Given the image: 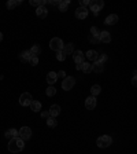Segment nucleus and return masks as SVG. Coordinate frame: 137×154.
Returning <instances> with one entry per match:
<instances>
[{
  "mask_svg": "<svg viewBox=\"0 0 137 154\" xmlns=\"http://www.w3.org/2000/svg\"><path fill=\"white\" fill-rule=\"evenodd\" d=\"M23 147H25V141H22L21 138H14L8 142V150L11 153H19L22 151Z\"/></svg>",
  "mask_w": 137,
  "mask_h": 154,
  "instance_id": "nucleus-1",
  "label": "nucleus"
},
{
  "mask_svg": "<svg viewBox=\"0 0 137 154\" xmlns=\"http://www.w3.org/2000/svg\"><path fill=\"white\" fill-rule=\"evenodd\" d=\"M96 145H97V147H100V149H107V147H110V146L113 145V138L110 135H101L97 138Z\"/></svg>",
  "mask_w": 137,
  "mask_h": 154,
  "instance_id": "nucleus-2",
  "label": "nucleus"
},
{
  "mask_svg": "<svg viewBox=\"0 0 137 154\" xmlns=\"http://www.w3.org/2000/svg\"><path fill=\"white\" fill-rule=\"evenodd\" d=\"M89 7H91V11L93 13V15L97 17L99 13H100V10L104 7V1L103 0H93V1L89 3Z\"/></svg>",
  "mask_w": 137,
  "mask_h": 154,
  "instance_id": "nucleus-3",
  "label": "nucleus"
},
{
  "mask_svg": "<svg viewBox=\"0 0 137 154\" xmlns=\"http://www.w3.org/2000/svg\"><path fill=\"white\" fill-rule=\"evenodd\" d=\"M63 41H62V39L60 37H52L51 39V41H50V48L52 51H62L63 50Z\"/></svg>",
  "mask_w": 137,
  "mask_h": 154,
  "instance_id": "nucleus-4",
  "label": "nucleus"
},
{
  "mask_svg": "<svg viewBox=\"0 0 137 154\" xmlns=\"http://www.w3.org/2000/svg\"><path fill=\"white\" fill-rule=\"evenodd\" d=\"M32 95H30V92H23L22 95L19 96V105L21 106H23V107H26V106H30V103H32Z\"/></svg>",
  "mask_w": 137,
  "mask_h": 154,
  "instance_id": "nucleus-5",
  "label": "nucleus"
},
{
  "mask_svg": "<svg viewBox=\"0 0 137 154\" xmlns=\"http://www.w3.org/2000/svg\"><path fill=\"white\" fill-rule=\"evenodd\" d=\"M74 84H75V78L74 77H64L63 81H62V88L64 91H70L71 88H74Z\"/></svg>",
  "mask_w": 137,
  "mask_h": 154,
  "instance_id": "nucleus-6",
  "label": "nucleus"
},
{
  "mask_svg": "<svg viewBox=\"0 0 137 154\" xmlns=\"http://www.w3.org/2000/svg\"><path fill=\"white\" fill-rule=\"evenodd\" d=\"M18 132H19V138H21L22 141H27V139L32 138V129L29 127H22Z\"/></svg>",
  "mask_w": 137,
  "mask_h": 154,
  "instance_id": "nucleus-7",
  "label": "nucleus"
},
{
  "mask_svg": "<svg viewBox=\"0 0 137 154\" xmlns=\"http://www.w3.org/2000/svg\"><path fill=\"white\" fill-rule=\"evenodd\" d=\"M73 59H74V62L77 65H81V64H84V59H85V55H84V52L82 51H80V50H77V51H74L73 54Z\"/></svg>",
  "mask_w": 137,
  "mask_h": 154,
  "instance_id": "nucleus-8",
  "label": "nucleus"
},
{
  "mask_svg": "<svg viewBox=\"0 0 137 154\" xmlns=\"http://www.w3.org/2000/svg\"><path fill=\"white\" fill-rule=\"evenodd\" d=\"M96 103H97V100H96V96H89L85 99V107L88 110H93L96 107Z\"/></svg>",
  "mask_w": 137,
  "mask_h": 154,
  "instance_id": "nucleus-9",
  "label": "nucleus"
},
{
  "mask_svg": "<svg viewBox=\"0 0 137 154\" xmlns=\"http://www.w3.org/2000/svg\"><path fill=\"white\" fill-rule=\"evenodd\" d=\"M88 8H85V7H78L77 10H75V17H77L78 19H85L88 17Z\"/></svg>",
  "mask_w": 137,
  "mask_h": 154,
  "instance_id": "nucleus-10",
  "label": "nucleus"
},
{
  "mask_svg": "<svg viewBox=\"0 0 137 154\" xmlns=\"http://www.w3.org/2000/svg\"><path fill=\"white\" fill-rule=\"evenodd\" d=\"M36 15L38 18H45L47 15H48V10H47L45 6H40V7H37L36 8Z\"/></svg>",
  "mask_w": 137,
  "mask_h": 154,
  "instance_id": "nucleus-11",
  "label": "nucleus"
},
{
  "mask_svg": "<svg viewBox=\"0 0 137 154\" xmlns=\"http://www.w3.org/2000/svg\"><path fill=\"white\" fill-rule=\"evenodd\" d=\"M99 41L104 43V44H108L110 41H111V35H110V32H107V30H104V32H100Z\"/></svg>",
  "mask_w": 137,
  "mask_h": 154,
  "instance_id": "nucleus-12",
  "label": "nucleus"
},
{
  "mask_svg": "<svg viewBox=\"0 0 137 154\" xmlns=\"http://www.w3.org/2000/svg\"><path fill=\"white\" fill-rule=\"evenodd\" d=\"M4 136L8 139V141H11V139H14V138H18L19 136V132L18 129H15V128H11V129H8V131L4 134Z\"/></svg>",
  "mask_w": 137,
  "mask_h": 154,
  "instance_id": "nucleus-13",
  "label": "nucleus"
},
{
  "mask_svg": "<svg viewBox=\"0 0 137 154\" xmlns=\"http://www.w3.org/2000/svg\"><path fill=\"white\" fill-rule=\"evenodd\" d=\"M117 22H118V15L117 14H110L108 17L104 19L106 25H115Z\"/></svg>",
  "mask_w": 137,
  "mask_h": 154,
  "instance_id": "nucleus-14",
  "label": "nucleus"
},
{
  "mask_svg": "<svg viewBox=\"0 0 137 154\" xmlns=\"http://www.w3.org/2000/svg\"><path fill=\"white\" fill-rule=\"evenodd\" d=\"M48 113H50L51 117H56V116H59L60 114V106L59 105H52L48 110Z\"/></svg>",
  "mask_w": 137,
  "mask_h": 154,
  "instance_id": "nucleus-15",
  "label": "nucleus"
},
{
  "mask_svg": "<svg viewBox=\"0 0 137 154\" xmlns=\"http://www.w3.org/2000/svg\"><path fill=\"white\" fill-rule=\"evenodd\" d=\"M58 80V76H56V73L55 72H48L47 73V83L50 84V85H54L55 83Z\"/></svg>",
  "mask_w": 137,
  "mask_h": 154,
  "instance_id": "nucleus-16",
  "label": "nucleus"
},
{
  "mask_svg": "<svg viewBox=\"0 0 137 154\" xmlns=\"http://www.w3.org/2000/svg\"><path fill=\"white\" fill-rule=\"evenodd\" d=\"M103 70H104V65L100 64V62H97V61H95V62H93V65H92V72L101 73Z\"/></svg>",
  "mask_w": 137,
  "mask_h": 154,
  "instance_id": "nucleus-17",
  "label": "nucleus"
},
{
  "mask_svg": "<svg viewBox=\"0 0 137 154\" xmlns=\"http://www.w3.org/2000/svg\"><path fill=\"white\" fill-rule=\"evenodd\" d=\"M62 52H63L64 55H71V54L74 52V44H71V43H68V44H64Z\"/></svg>",
  "mask_w": 137,
  "mask_h": 154,
  "instance_id": "nucleus-18",
  "label": "nucleus"
},
{
  "mask_svg": "<svg viewBox=\"0 0 137 154\" xmlns=\"http://www.w3.org/2000/svg\"><path fill=\"white\" fill-rule=\"evenodd\" d=\"M32 57H33V55L30 54V51L26 50V51H23V52H21V55H19V59H21L22 62H29Z\"/></svg>",
  "mask_w": 137,
  "mask_h": 154,
  "instance_id": "nucleus-19",
  "label": "nucleus"
},
{
  "mask_svg": "<svg viewBox=\"0 0 137 154\" xmlns=\"http://www.w3.org/2000/svg\"><path fill=\"white\" fill-rule=\"evenodd\" d=\"M85 57H87L89 61H93V62H95V61H97V57H99V54H97L95 50H89L87 54H85Z\"/></svg>",
  "mask_w": 137,
  "mask_h": 154,
  "instance_id": "nucleus-20",
  "label": "nucleus"
},
{
  "mask_svg": "<svg viewBox=\"0 0 137 154\" xmlns=\"http://www.w3.org/2000/svg\"><path fill=\"white\" fill-rule=\"evenodd\" d=\"M30 109H32L34 113L41 112V102H38V100H32V103H30Z\"/></svg>",
  "mask_w": 137,
  "mask_h": 154,
  "instance_id": "nucleus-21",
  "label": "nucleus"
},
{
  "mask_svg": "<svg viewBox=\"0 0 137 154\" xmlns=\"http://www.w3.org/2000/svg\"><path fill=\"white\" fill-rule=\"evenodd\" d=\"M21 3H22V0H8L6 6H7V8L8 10H13V8H15L18 4H21Z\"/></svg>",
  "mask_w": 137,
  "mask_h": 154,
  "instance_id": "nucleus-22",
  "label": "nucleus"
},
{
  "mask_svg": "<svg viewBox=\"0 0 137 154\" xmlns=\"http://www.w3.org/2000/svg\"><path fill=\"white\" fill-rule=\"evenodd\" d=\"M68 4H70V0H63V1H60L59 3V11H62V13H64V11H67V7Z\"/></svg>",
  "mask_w": 137,
  "mask_h": 154,
  "instance_id": "nucleus-23",
  "label": "nucleus"
},
{
  "mask_svg": "<svg viewBox=\"0 0 137 154\" xmlns=\"http://www.w3.org/2000/svg\"><path fill=\"white\" fill-rule=\"evenodd\" d=\"M81 70L84 73H92V65L88 64V62H84V64H81Z\"/></svg>",
  "mask_w": 137,
  "mask_h": 154,
  "instance_id": "nucleus-24",
  "label": "nucleus"
},
{
  "mask_svg": "<svg viewBox=\"0 0 137 154\" xmlns=\"http://www.w3.org/2000/svg\"><path fill=\"white\" fill-rule=\"evenodd\" d=\"M47 125H48V127L50 128H55L56 127V125H58V121H56V118L55 117H48L47 118Z\"/></svg>",
  "mask_w": 137,
  "mask_h": 154,
  "instance_id": "nucleus-25",
  "label": "nucleus"
},
{
  "mask_svg": "<svg viewBox=\"0 0 137 154\" xmlns=\"http://www.w3.org/2000/svg\"><path fill=\"white\" fill-rule=\"evenodd\" d=\"M101 92V87L100 85H97V84H95V85L91 88V94H92V96H97Z\"/></svg>",
  "mask_w": 137,
  "mask_h": 154,
  "instance_id": "nucleus-26",
  "label": "nucleus"
},
{
  "mask_svg": "<svg viewBox=\"0 0 137 154\" xmlns=\"http://www.w3.org/2000/svg\"><path fill=\"white\" fill-rule=\"evenodd\" d=\"M29 3H30V6H36V7H40V6H45L48 1H47V0H30Z\"/></svg>",
  "mask_w": 137,
  "mask_h": 154,
  "instance_id": "nucleus-27",
  "label": "nucleus"
},
{
  "mask_svg": "<svg viewBox=\"0 0 137 154\" xmlns=\"http://www.w3.org/2000/svg\"><path fill=\"white\" fill-rule=\"evenodd\" d=\"M29 51H30V54H32L33 57H37V55H38V54L41 52V48H40V45L34 44V45H33V47H32V48H30Z\"/></svg>",
  "mask_w": 137,
  "mask_h": 154,
  "instance_id": "nucleus-28",
  "label": "nucleus"
},
{
  "mask_svg": "<svg viewBox=\"0 0 137 154\" xmlns=\"http://www.w3.org/2000/svg\"><path fill=\"white\" fill-rule=\"evenodd\" d=\"M45 94H47V96H54L55 94H56V88H55L54 85H50L48 88H47Z\"/></svg>",
  "mask_w": 137,
  "mask_h": 154,
  "instance_id": "nucleus-29",
  "label": "nucleus"
},
{
  "mask_svg": "<svg viewBox=\"0 0 137 154\" xmlns=\"http://www.w3.org/2000/svg\"><path fill=\"white\" fill-rule=\"evenodd\" d=\"M91 36H93V37L100 36V30H99V28L97 26H92L91 28Z\"/></svg>",
  "mask_w": 137,
  "mask_h": 154,
  "instance_id": "nucleus-30",
  "label": "nucleus"
},
{
  "mask_svg": "<svg viewBox=\"0 0 137 154\" xmlns=\"http://www.w3.org/2000/svg\"><path fill=\"white\" fill-rule=\"evenodd\" d=\"M97 62H100V64L104 65L106 62H107V55H106V54L99 55V57H97Z\"/></svg>",
  "mask_w": 137,
  "mask_h": 154,
  "instance_id": "nucleus-31",
  "label": "nucleus"
},
{
  "mask_svg": "<svg viewBox=\"0 0 137 154\" xmlns=\"http://www.w3.org/2000/svg\"><path fill=\"white\" fill-rule=\"evenodd\" d=\"M56 59L62 62V61H64V59H66V55H64L62 51H58V52H56Z\"/></svg>",
  "mask_w": 137,
  "mask_h": 154,
  "instance_id": "nucleus-32",
  "label": "nucleus"
},
{
  "mask_svg": "<svg viewBox=\"0 0 137 154\" xmlns=\"http://www.w3.org/2000/svg\"><path fill=\"white\" fill-rule=\"evenodd\" d=\"M29 62H30V65H32V66H36V65L38 64V57H32Z\"/></svg>",
  "mask_w": 137,
  "mask_h": 154,
  "instance_id": "nucleus-33",
  "label": "nucleus"
},
{
  "mask_svg": "<svg viewBox=\"0 0 137 154\" xmlns=\"http://www.w3.org/2000/svg\"><path fill=\"white\" fill-rule=\"evenodd\" d=\"M89 0H80V7H85L87 8V6H89Z\"/></svg>",
  "mask_w": 137,
  "mask_h": 154,
  "instance_id": "nucleus-34",
  "label": "nucleus"
},
{
  "mask_svg": "<svg viewBox=\"0 0 137 154\" xmlns=\"http://www.w3.org/2000/svg\"><path fill=\"white\" fill-rule=\"evenodd\" d=\"M89 41H91V43H97V41H99V37H93L89 35Z\"/></svg>",
  "mask_w": 137,
  "mask_h": 154,
  "instance_id": "nucleus-35",
  "label": "nucleus"
},
{
  "mask_svg": "<svg viewBox=\"0 0 137 154\" xmlns=\"http://www.w3.org/2000/svg\"><path fill=\"white\" fill-rule=\"evenodd\" d=\"M56 76H58V77H62V78H63V77H66V72H64V70H60V72L56 73Z\"/></svg>",
  "mask_w": 137,
  "mask_h": 154,
  "instance_id": "nucleus-36",
  "label": "nucleus"
},
{
  "mask_svg": "<svg viewBox=\"0 0 137 154\" xmlns=\"http://www.w3.org/2000/svg\"><path fill=\"white\" fill-rule=\"evenodd\" d=\"M41 117L47 120V118L50 117V113H48V112H41Z\"/></svg>",
  "mask_w": 137,
  "mask_h": 154,
  "instance_id": "nucleus-37",
  "label": "nucleus"
},
{
  "mask_svg": "<svg viewBox=\"0 0 137 154\" xmlns=\"http://www.w3.org/2000/svg\"><path fill=\"white\" fill-rule=\"evenodd\" d=\"M48 3H50V4H52V6H59V0H51V1H48Z\"/></svg>",
  "mask_w": 137,
  "mask_h": 154,
  "instance_id": "nucleus-38",
  "label": "nucleus"
},
{
  "mask_svg": "<svg viewBox=\"0 0 137 154\" xmlns=\"http://www.w3.org/2000/svg\"><path fill=\"white\" fill-rule=\"evenodd\" d=\"M132 84H133V85H134V87H136V84H137V83H136V74H134V77H133V80H132Z\"/></svg>",
  "mask_w": 137,
  "mask_h": 154,
  "instance_id": "nucleus-39",
  "label": "nucleus"
},
{
  "mask_svg": "<svg viewBox=\"0 0 137 154\" xmlns=\"http://www.w3.org/2000/svg\"><path fill=\"white\" fill-rule=\"evenodd\" d=\"M1 40H3V33L0 32V41H1Z\"/></svg>",
  "mask_w": 137,
  "mask_h": 154,
  "instance_id": "nucleus-40",
  "label": "nucleus"
}]
</instances>
